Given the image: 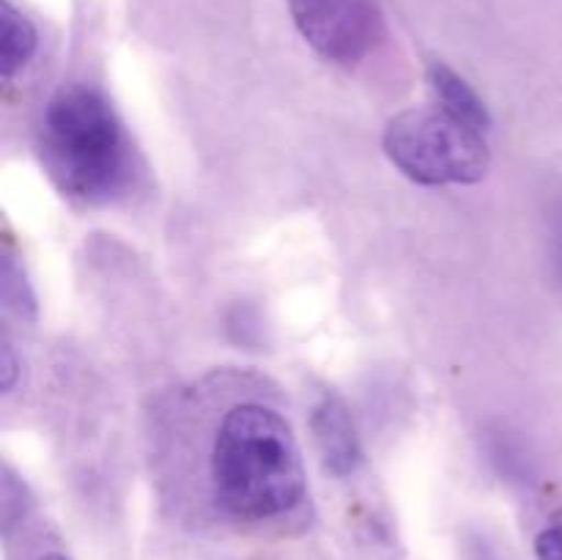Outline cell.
<instances>
[{"instance_id":"11","label":"cell","mask_w":562,"mask_h":560,"mask_svg":"<svg viewBox=\"0 0 562 560\" xmlns=\"http://www.w3.org/2000/svg\"><path fill=\"white\" fill-rule=\"evenodd\" d=\"M38 560H69V558H66V555H60V552H49V555H44V558H38Z\"/></svg>"},{"instance_id":"8","label":"cell","mask_w":562,"mask_h":560,"mask_svg":"<svg viewBox=\"0 0 562 560\" xmlns=\"http://www.w3.org/2000/svg\"><path fill=\"white\" fill-rule=\"evenodd\" d=\"M3 296L5 305H9L16 316H36V302H33L31 289H27L25 283V275H22V269L16 267V261L11 256H5L3 261Z\"/></svg>"},{"instance_id":"6","label":"cell","mask_w":562,"mask_h":560,"mask_svg":"<svg viewBox=\"0 0 562 560\" xmlns=\"http://www.w3.org/2000/svg\"><path fill=\"white\" fill-rule=\"evenodd\" d=\"M428 86H431L434 97H437L439 108H442L445 113H450L453 119L464 121V124L475 126V130L481 132L488 130V124H492L488 108L483 104V99L477 97L475 88H472L464 77L456 75L450 66H428Z\"/></svg>"},{"instance_id":"7","label":"cell","mask_w":562,"mask_h":560,"mask_svg":"<svg viewBox=\"0 0 562 560\" xmlns=\"http://www.w3.org/2000/svg\"><path fill=\"white\" fill-rule=\"evenodd\" d=\"M36 27L22 11H16L9 0L0 3V69L3 80H11L36 53Z\"/></svg>"},{"instance_id":"2","label":"cell","mask_w":562,"mask_h":560,"mask_svg":"<svg viewBox=\"0 0 562 560\" xmlns=\"http://www.w3.org/2000/svg\"><path fill=\"white\" fill-rule=\"evenodd\" d=\"M38 148L55 184L82 201L119 192L130 170L124 126L113 104L88 86H66L49 99Z\"/></svg>"},{"instance_id":"9","label":"cell","mask_w":562,"mask_h":560,"mask_svg":"<svg viewBox=\"0 0 562 560\" xmlns=\"http://www.w3.org/2000/svg\"><path fill=\"white\" fill-rule=\"evenodd\" d=\"M536 558L538 560H562V522L547 527L536 538Z\"/></svg>"},{"instance_id":"4","label":"cell","mask_w":562,"mask_h":560,"mask_svg":"<svg viewBox=\"0 0 562 560\" xmlns=\"http://www.w3.org/2000/svg\"><path fill=\"white\" fill-rule=\"evenodd\" d=\"M289 9L302 38L333 64H360L384 42L373 0H289Z\"/></svg>"},{"instance_id":"1","label":"cell","mask_w":562,"mask_h":560,"mask_svg":"<svg viewBox=\"0 0 562 560\" xmlns=\"http://www.w3.org/2000/svg\"><path fill=\"white\" fill-rule=\"evenodd\" d=\"M214 497L239 519H274L305 497V470L289 421L272 406L239 404L212 448Z\"/></svg>"},{"instance_id":"5","label":"cell","mask_w":562,"mask_h":560,"mask_svg":"<svg viewBox=\"0 0 562 560\" xmlns=\"http://www.w3.org/2000/svg\"><path fill=\"white\" fill-rule=\"evenodd\" d=\"M311 428H313V439H316L318 453H322L324 467H327L333 475L346 478L360 467L362 461L360 437H357V428H355V421H351L349 406H346L338 395L324 393L322 399L313 404Z\"/></svg>"},{"instance_id":"10","label":"cell","mask_w":562,"mask_h":560,"mask_svg":"<svg viewBox=\"0 0 562 560\" xmlns=\"http://www.w3.org/2000/svg\"><path fill=\"white\" fill-rule=\"evenodd\" d=\"M16 384V357H14V349H11V344L3 346V390L9 393L11 388Z\"/></svg>"},{"instance_id":"3","label":"cell","mask_w":562,"mask_h":560,"mask_svg":"<svg viewBox=\"0 0 562 560\" xmlns=\"http://www.w3.org/2000/svg\"><path fill=\"white\" fill-rule=\"evenodd\" d=\"M384 152L420 184H475L488 173L492 152L481 130L442 108H412L390 119Z\"/></svg>"}]
</instances>
